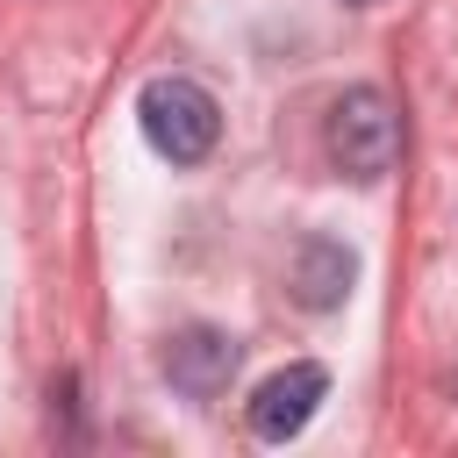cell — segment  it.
<instances>
[{
	"label": "cell",
	"instance_id": "obj_1",
	"mask_svg": "<svg viewBox=\"0 0 458 458\" xmlns=\"http://www.w3.org/2000/svg\"><path fill=\"white\" fill-rule=\"evenodd\" d=\"M136 122H143V143H150L165 165H200V157H215V143H222V100H215L200 79H186V72L150 79V86L136 93Z\"/></svg>",
	"mask_w": 458,
	"mask_h": 458
},
{
	"label": "cell",
	"instance_id": "obj_2",
	"mask_svg": "<svg viewBox=\"0 0 458 458\" xmlns=\"http://www.w3.org/2000/svg\"><path fill=\"white\" fill-rule=\"evenodd\" d=\"M322 150H329V165H336L344 179H358V186L386 179L394 157H401V114H394V100H386L379 86H344V93L329 100V114H322Z\"/></svg>",
	"mask_w": 458,
	"mask_h": 458
},
{
	"label": "cell",
	"instance_id": "obj_3",
	"mask_svg": "<svg viewBox=\"0 0 458 458\" xmlns=\"http://www.w3.org/2000/svg\"><path fill=\"white\" fill-rule=\"evenodd\" d=\"M236 358H243V344L229 329H208V322H186V329L165 336V379L186 401H215L236 379Z\"/></svg>",
	"mask_w": 458,
	"mask_h": 458
},
{
	"label": "cell",
	"instance_id": "obj_4",
	"mask_svg": "<svg viewBox=\"0 0 458 458\" xmlns=\"http://www.w3.org/2000/svg\"><path fill=\"white\" fill-rule=\"evenodd\" d=\"M322 401H329V372L322 365H286L250 394V437L258 444H286V437H301L315 422Z\"/></svg>",
	"mask_w": 458,
	"mask_h": 458
},
{
	"label": "cell",
	"instance_id": "obj_5",
	"mask_svg": "<svg viewBox=\"0 0 458 458\" xmlns=\"http://www.w3.org/2000/svg\"><path fill=\"white\" fill-rule=\"evenodd\" d=\"M351 279H358V258H351V243H336V236H301V243H293L286 293H293L308 315H329V308H344V301H351Z\"/></svg>",
	"mask_w": 458,
	"mask_h": 458
},
{
	"label": "cell",
	"instance_id": "obj_6",
	"mask_svg": "<svg viewBox=\"0 0 458 458\" xmlns=\"http://www.w3.org/2000/svg\"><path fill=\"white\" fill-rule=\"evenodd\" d=\"M344 7H379V0H344Z\"/></svg>",
	"mask_w": 458,
	"mask_h": 458
}]
</instances>
